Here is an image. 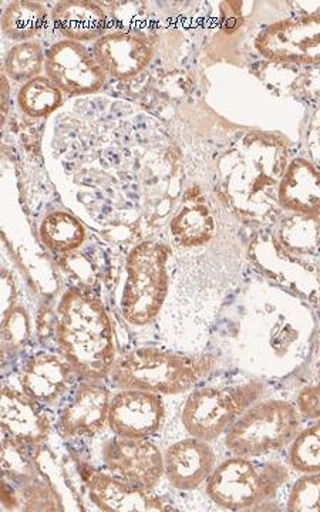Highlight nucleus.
<instances>
[{
  "label": "nucleus",
  "instance_id": "21",
  "mask_svg": "<svg viewBox=\"0 0 320 512\" xmlns=\"http://www.w3.org/2000/svg\"><path fill=\"white\" fill-rule=\"evenodd\" d=\"M47 10L40 3L19 0L10 3L2 16V30L15 42H28L43 29Z\"/></svg>",
  "mask_w": 320,
  "mask_h": 512
},
{
  "label": "nucleus",
  "instance_id": "1",
  "mask_svg": "<svg viewBox=\"0 0 320 512\" xmlns=\"http://www.w3.org/2000/svg\"><path fill=\"white\" fill-rule=\"evenodd\" d=\"M55 339L64 359L83 380L106 379L116 366L109 313L89 292L67 291L57 306Z\"/></svg>",
  "mask_w": 320,
  "mask_h": 512
},
{
  "label": "nucleus",
  "instance_id": "5",
  "mask_svg": "<svg viewBox=\"0 0 320 512\" xmlns=\"http://www.w3.org/2000/svg\"><path fill=\"white\" fill-rule=\"evenodd\" d=\"M302 414L286 400L256 402L225 434L232 456L259 457L291 446L301 431Z\"/></svg>",
  "mask_w": 320,
  "mask_h": 512
},
{
  "label": "nucleus",
  "instance_id": "20",
  "mask_svg": "<svg viewBox=\"0 0 320 512\" xmlns=\"http://www.w3.org/2000/svg\"><path fill=\"white\" fill-rule=\"evenodd\" d=\"M43 245L53 252H72L82 247L86 228L69 212L56 211L47 215L39 228Z\"/></svg>",
  "mask_w": 320,
  "mask_h": 512
},
{
  "label": "nucleus",
  "instance_id": "6",
  "mask_svg": "<svg viewBox=\"0 0 320 512\" xmlns=\"http://www.w3.org/2000/svg\"><path fill=\"white\" fill-rule=\"evenodd\" d=\"M266 386L258 380L232 386H205L194 390L181 410V423L195 439L215 441L227 433L249 407L264 396Z\"/></svg>",
  "mask_w": 320,
  "mask_h": 512
},
{
  "label": "nucleus",
  "instance_id": "27",
  "mask_svg": "<svg viewBox=\"0 0 320 512\" xmlns=\"http://www.w3.org/2000/svg\"><path fill=\"white\" fill-rule=\"evenodd\" d=\"M2 332L5 349L9 352L19 349L29 338V322L25 313L22 311L9 312L3 318Z\"/></svg>",
  "mask_w": 320,
  "mask_h": 512
},
{
  "label": "nucleus",
  "instance_id": "14",
  "mask_svg": "<svg viewBox=\"0 0 320 512\" xmlns=\"http://www.w3.org/2000/svg\"><path fill=\"white\" fill-rule=\"evenodd\" d=\"M93 55L104 73L126 80L150 66L156 47L148 37L138 33L113 32L97 40Z\"/></svg>",
  "mask_w": 320,
  "mask_h": 512
},
{
  "label": "nucleus",
  "instance_id": "28",
  "mask_svg": "<svg viewBox=\"0 0 320 512\" xmlns=\"http://www.w3.org/2000/svg\"><path fill=\"white\" fill-rule=\"evenodd\" d=\"M296 406L302 417L309 420L320 419V356H319V376L316 382L303 387L296 397Z\"/></svg>",
  "mask_w": 320,
  "mask_h": 512
},
{
  "label": "nucleus",
  "instance_id": "10",
  "mask_svg": "<svg viewBox=\"0 0 320 512\" xmlns=\"http://www.w3.org/2000/svg\"><path fill=\"white\" fill-rule=\"evenodd\" d=\"M220 220L207 195L198 187L190 188L170 221L171 248L187 252L208 247L217 241Z\"/></svg>",
  "mask_w": 320,
  "mask_h": 512
},
{
  "label": "nucleus",
  "instance_id": "19",
  "mask_svg": "<svg viewBox=\"0 0 320 512\" xmlns=\"http://www.w3.org/2000/svg\"><path fill=\"white\" fill-rule=\"evenodd\" d=\"M56 29L67 40L90 42L100 39L106 30L107 16L99 5L87 0H67L57 3L52 12Z\"/></svg>",
  "mask_w": 320,
  "mask_h": 512
},
{
  "label": "nucleus",
  "instance_id": "15",
  "mask_svg": "<svg viewBox=\"0 0 320 512\" xmlns=\"http://www.w3.org/2000/svg\"><path fill=\"white\" fill-rule=\"evenodd\" d=\"M217 466V454L205 440L184 439L171 444L164 453V473L168 483L181 491L201 487Z\"/></svg>",
  "mask_w": 320,
  "mask_h": 512
},
{
  "label": "nucleus",
  "instance_id": "7",
  "mask_svg": "<svg viewBox=\"0 0 320 512\" xmlns=\"http://www.w3.org/2000/svg\"><path fill=\"white\" fill-rule=\"evenodd\" d=\"M255 46L275 62L320 64V9L274 23L256 37Z\"/></svg>",
  "mask_w": 320,
  "mask_h": 512
},
{
  "label": "nucleus",
  "instance_id": "11",
  "mask_svg": "<svg viewBox=\"0 0 320 512\" xmlns=\"http://www.w3.org/2000/svg\"><path fill=\"white\" fill-rule=\"evenodd\" d=\"M164 416L163 399L158 394L121 389L111 397L107 424L116 436L150 439L161 429Z\"/></svg>",
  "mask_w": 320,
  "mask_h": 512
},
{
  "label": "nucleus",
  "instance_id": "25",
  "mask_svg": "<svg viewBox=\"0 0 320 512\" xmlns=\"http://www.w3.org/2000/svg\"><path fill=\"white\" fill-rule=\"evenodd\" d=\"M45 63L42 46L36 42L20 43L6 56L5 72L15 80H32L39 77Z\"/></svg>",
  "mask_w": 320,
  "mask_h": 512
},
{
  "label": "nucleus",
  "instance_id": "8",
  "mask_svg": "<svg viewBox=\"0 0 320 512\" xmlns=\"http://www.w3.org/2000/svg\"><path fill=\"white\" fill-rule=\"evenodd\" d=\"M101 458L113 476L143 490L153 491L165 476L164 454L148 439L114 436L101 448Z\"/></svg>",
  "mask_w": 320,
  "mask_h": 512
},
{
  "label": "nucleus",
  "instance_id": "2",
  "mask_svg": "<svg viewBox=\"0 0 320 512\" xmlns=\"http://www.w3.org/2000/svg\"><path fill=\"white\" fill-rule=\"evenodd\" d=\"M218 365L212 353L181 355L157 348H140L117 360L111 380L119 389L144 390L174 396L194 389Z\"/></svg>",
  "mask_w": 320,
  "mask_h": 512
},
{
  "label": "nucleus",
  "instance_id": "4",
  "mask_svg": "<svg viewBox=\"0 0 320 512\" xmlns=\"http://www.w3.org/2000/svg\"><path fill=\"white\" fill-rule=\"evenodd\" d=\"M173 248L165 242L144 241L127 258V279L121 309L134 326H146L163 309L170 288Z\"/></svg>",
  "mask_w": 320,
  "mask_h": 512
},
{
  "label": "nucleus",
  "instance_id": "13",
  "mask_svg": "<svg viewBox=\"0 0 320 512\" xmlns=\"http://www.w3.org/2000/svg\"><path fill=\"white\" fill-rule=\"evenodd\" d=\"M45 404L36 402L28 394L9 386L2 387L0 420L8 439L23 446H39L45 443L52 430V417Z\"/></svg>",
  "mask_w": 320,
  "mask_h": 512
},
{
  "label": "nucleus",
  "instance_id": "22",
  "mask_svg": "<svg viewBox=\"0 0 320 512\" xmlns=\"http://www.w3.org/2000/svg\"><path fill=\"white\" fill-rule=\"evenodd\" d=\"M282 247L298 256L320 254V218L295 215L279 228Z\"/></svg>",
  "mask_w": 320,
  "mask_h": 512
},
{
  "label": "nucleus",
  "instance_id": "9",
  "mask_svg": "<svg viewBox=\"0 0 320 512\" xmlns=\"http://www.w3.org/2000/svg\"><path fill=\"white\" fill-rule=\"evenodd\" d=\"M47 79L70 96L97 93L106 83V73L96 57L74 40H62L46 53Z\"/></svg>",
  "mask_w": 320,
  "mask_h": 512
},
{
  "label": "nucleus",
  "instance_id": "23",
  "mask_svg": "<svg viewBox=\"0 0 320 512\" xmlns=\"http://www.w3.org/2000/svg\"><path fill=\"white\" fill-rule=\"evenodd\" d=\"M20 109L30 117L49 116L63 103V92L47 77H35L19 90Z\"/></svg>",
  "mask_w": 320,
  "mask_h": 512
},
{
  "label": "nucleus",
  "instance_id": "3",
  "mask_svg": "<svg viewBox=\"0 0 320 512\" xmlns=\"http://www.w3.org/2000/svg\"><path fill=\"white\" fill-rule=\"evenodd\" d=\"M288 480V467L281 461L258 463L252 457L234 456L215 467L205 491L218 507L245 511L274 500Z\"/></svg>",
  "mask_w": 320,
  "mask_h": 512
},
{
  "label": "nucleus",
  "instance_id": "26",
  "mask_svg": "<svg viewBox=\"0 0 320 512\" xmlns=\"http://www.w3.org/2000/svg\"><path fill=\"white\" fill-rule=\"evenodd\" d=\"M286 510L292 512H320V471L303 474L292 485Z\"/></svg>",
  "mask_w": 320,
  "mask_h": 512
},
{
  "label": "nucleus",
  "instance_id": "18",
  "mask_svg": "<svg viewBox=\"0 0 320 512\" xmlns=\"http://www.w3.org/2000/svg\"><path fill=\"white\" fill-rule=\"evenodd\" d=\"M278 204L295 215L320 218V170L308 158H293L279 181Z\"/></svg>",
  "mask_w": 320,
  "mask_h": 512
},
{
  "label": "nucleus",
  "instance_id": "12",
  "mask_svg": "<svg viewBox=\"0 0 320 512\" xmlns=\"http://www.w3.org/2000/svg\"><path fill=\"white\" fill-rule=\"evenodd\" d=\"M110 403L107 387L96 380H84L60 412L57 431L63 439L96 436L109 423Z\"/></svg>",
  "mask_w": 320,
  "mask_h": 512
},
{
  "label": "nucleus",
  "instance_id": "17",
  "mask_svg": "<svg viewBox=\"0 0 320 512\" xmlns=\"http://www.w3.org/2000/svg\"><path fill=\"white\" fill-rule=\"evenodd\" d=\"M90 500L101 511L107 512H150L165 511L161 498L151 491L126 483L113 474L92 471L86 477Z\"/></svg>",
  "mask_w": 320,
  "mask_h": 512
},
{
  "label": "nucleus",
  "instance_id": "24",
  "mask_svg": "<svg viewBox=\"0 0 320 512\" xmlns=\"http://www.w3.org/2000/svg\"><path fill=\"white\" fill-rule=\"evenodd\" d=\"M289 464L302 474L320 471V419L299 431L289 450Z\"/></svg>",
  "mask_w": 320,
  "mask_h": 512
},
{
  "label": "nucleus",
  "instance_id": "29",
  "mask_svg": "<svg viewBox=\"0 0 320 512\" xmlns=\"http://www.w3.org/2000/svg\"><path fill=\"white\" fill-rule=\"evenodd\" d=\"M308 148L312 163L320 170V109L313 116L311 128H309Z\"/></svg>",
  "mask_w": 320,
  "mask_h": 512
},
{
  "label": "nucleus",
  "instance_id": "16",
  "mask_svg": "<svg viewBox=\"0 0 320 512\" xmlns=\"http://www.w3.org/2000/svg\"><path fill=\"white\" fill-rule=\"evenodd\" d=\"M76 372L64 357L39 353L29 357L20 370V389L42 404L59 402L69 392Z\"/></svg>",
  "mask_w": 320,
  "mask_h": 512
}]
</instances>
